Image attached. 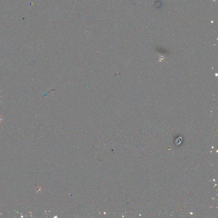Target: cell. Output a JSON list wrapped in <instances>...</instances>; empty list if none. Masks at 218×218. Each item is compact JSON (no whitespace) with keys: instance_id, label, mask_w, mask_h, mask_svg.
I'll use <instances>...</instances> for the list:
<instances>
[{"instance_id":"cell-1","label":"cell","mask_w":218,"mask_h":218,"mask_svg":"<svg viewBox=\"0 0 218 218\" xmlns=\"http://www.w3.org/2000/svg\"><path fill=\"white\" fill-rule=\"evenodd\" d=\"M1 92H0V93H1ZM1 96H0V97H1ZM0 102H1V101H0Z\"/></svg>"}]
</instances>
